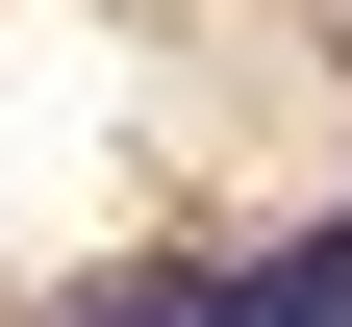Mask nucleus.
Returning <instances> with one entry per match:
<instances>
[{"label": "nucleus", "mask_w": 352, "mask_h": 327, "mask_svg": "<svg viewBox=\"0 0 352 327\" xmlns=\"http://www.w3.org/2000/svg\"><path fill=\"white\" fill-rule=\"evenodd\" d=\"M151 327H352V226H302V252H227V277H176Z\"/></svg>", "instance_id": "1"}, {"label": "nucleus", "mask_w": 352, "mask_h": 327, "mask_svg": "<svg viewBox=\"0 0 352 327\" xmlns=\"http://www.w3.org/2000/svg\"><path fill=\"white\" fill-rule=\"evenodd\" d=\"M76 327H151V302H76Z\"/></svg>", "instance_id": "2"}]
</instances>
